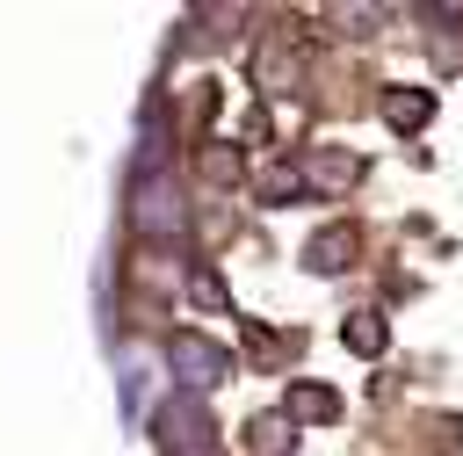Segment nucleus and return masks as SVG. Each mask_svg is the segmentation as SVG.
Here are the masks:
<instances>
[{"label": "nucleus", "instance_id": "nucleus-1", "mask_svg": "<svg viewBox=\"0 0 463 456\" xmlns=\"http://www.w3.org/2000/svg\"><path fill=\"white\" fill-rule=\"evenodd\" d=\"M166 355H174V369H181L195 391H210V384L232 369V355H224L217 340H203V333H174V347H166Z\"/></svg>", "mask_w": 463, "mask_h": 456}, {"label": "nucleus", "instance_id": "nucleus-2", "mask_svg": "<svg viewBox=\"0 0 463 456\" xmlns=\"http://www.w3.org/2000/svg\"><path fill=\"white\" fill-rule=\"evenodd\" d=\"M174 224H181V195L145 174V188H137V232H145V239H166Z\"/></svg>", "mask_w": 463, "mask_h": 456}, {"label": "nucleus", "instance_id": "nucleus-3", "mask_svg": "<svg viewBox=\"0 0 463 456\" xmlns=\"http://www.w3.org/2000/svg\"><path fill=\"white\" fill-rule=\"evenodd\" d=\"M166 449H195V456L210 449V420H203L195 398H174L166 405Z\"/></svg>", "mask_w": 463, "mask_h": 456}, {"label": "nucleus", "instance_id": "nucleus-4", "mask_svg": "<svg viewBox=\"0 0 463 456\" xmlns=\"http://www.w3.org/2000/svg\"><path fill=\"white\" fill-rule=\"evenodd\" d=\"M383 116H391L398 130H420V123L434 116V94H420V87H398V94H383Z\"/></svg>", "mask_w": 463, "mask_h": 456}, {"label": "nucleus", "instance_id": "nucleus-5", "mask_svg": "<svg viewBox=\"0 0 463 456\" xmlns=\"http://www.w3.org/2000/svg\"><path fill=\"white\" fill-rule=\"evenodd\" d=\"M289 413H304V420H333L340 398H333L326 384H297V391H289Z\"/></svg>", "mask_w": 463, "mask_h": 456}, {"label": "nucleus", "instance_id": "nucleus-6", "mask_svg": "<svg viewBox=\"0 0 463 456\" xmlns=\"http://www.w3.org/2000/svg\"><path fill=\"white\" fill-rule=\"evenodd\" d=\"M340 253H347V232H340V224H333V232H318V239L304 246V261H311L318 275H333V268H340Z\"/></svg>", "mask_w": 463, "mask_h": 456}, {"label": "nucleus", "instance_id": "nucleus-7", "mask_svg": "<svg viewBox=\"0 0 463 456\" xmlns=\"http://www.w3.org/2000/svg\"><path fill=\"white\" fill-rule=\"evenodd\" d=\"M347 347H354V355H383V318H376V311H354Z\"/></svg>", "mask_w": 463, "mask_h": 456}, {"label": "nucleus", "instance_id": "nucleus-8", "mask_svg": "<svg viewBox=\"0 0 463 456\" xmlns=\"http://www.w3.org/2000/svg\"><path fill=\"white\" fill-rule=\"evenodd\" d=\"M311 181L340 188V181H354V159H311Z\"/></svg>", "mask_w": 463, "mask_h": 456}]
</instances>
